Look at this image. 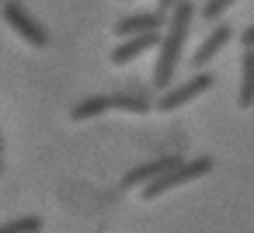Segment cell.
<instances>
[{"label":"cell","instance_id":"obj_7","mask_svg":"<svg viewBox=\"0 0 254 233\" xmlns=\"http://www.w3.org/2000/svg\"><path fill=\"white\" fill-rule=\"evenodd\" d=\"M160 42V32H146V35H132V39H122L112 53V66H126L132 59H139L146 49H157Z\"/></svg>","mask_w":254,"mask_h":233},{"label":"cell","instance_id":"obj_8","mask_svg":"<svg viewBox=\"0 0 254 233\" xmlns=\"http://www.w3.org/2000/svg\"><path fill=\"white\" fill-rule=\"evenodd\" d=\"M178 164V157H160V160H150V164H139V167H129L122 174V188H146L150 181H157L164 171H171Z\"/></svg>","mask_w":254,"mask_h":233},{"label":"cell","instance_id":"obj_9","mask_svg":"<svg viewBox=\"0 0 254 233\" xmlns=\"http://www.w3.org/2000/svg\"><path fill=\"white\" fill-rule=\"evenodd\" d=\"M105 112H108V94H91V98H80L70 108V118L73 122H87V118H98Z\"/></svg>","mask_w":254,"mask_h":233},{"label":"cell","instance_id":"obj_4","mask_svg":"<svg viewBox=\"0 0 254 233\" xmlns=\"http://www.w3.org/2000/svg\"><path fill=\"white\" fill-rule=\"evenodd\" d=\"M212 87V73H205V70H198L191 80H185V84H171L167 91H160V98H157V112H174V108H185L188 101H195L198 94H205Z\"/></svg>","mask_w":254,"mask_h":233},{"label":"cell","instance_id":"obj_15","mask_svg":"<svg viewBox=\"0 0 254 233\" xmlns=\"http://www.w3.org/2000/svg\"><path fill=\"white\" fill-rule=\"evenodd\" d=\"M0 157H4V139H0Z\"/></svg>","mask_w":254,"mask_h":233},{"label":"cell","instance_id":"obj_1","mask_svg":"<svg viewBox=\"0 0 254 233\" xmlns=\"http://www.w3.org/2000/svg\"><path fill=\"white\" fill-rule=\"evenodd\" d=\"M195 21V4L191 0H181V4L167 14L164 21V35L157 42V66H153V87L157 91H167L174 84V73H178V63H181V49H185V39H188V28Z\"/></svg>","mask_w":254,"mask_h":233},{"label":"cell","instance_id":"obj_12","mask_svg":"<svg viewBox=\"0 0 254 233\" xmlns=\"http://www.w3.org/2000/svg\"><path fill=\"white\" fill-rule=\"evenodd\" d=\"M39 230H42L39 216H18V219L0 223V233H39Z\"/></svg>","mask_w":254,"mask_h":233},{"label":"cell","instance_id":"obj_10","mask_svg":"<svg viewBox=\"0 0 254 233\" xmlns=\"http://www.w3.org/2000/svg\"><path fill=\"white\" fill-rule=\"evenodd\" d=\"M240 108H251L254 101V53H244V63H240V94H237Z\"/></svg>","mask_w":254,"mask_h":233},{"label":"cell","instance_id":"obj_14","mask_svg":"<svg viewBox=\"0 0 254 233\" xmlns=\"http://www.w3.org/2000/svg\"><path fill=\"white\" fill-rule=\"evenodd\" d=\"M240 46L251 53V46H254V28H244V32H240Z\"/></svg>","mask_w":254,"mask_h":233},{"label":"cell","instance_id":"obj_13","mask_svg":"<svg viewBox=\"0 0 254 233\" xmlns=\"http://www.w3.org/2000/svg\"><path fill=\"white\" fill-rule=\"evenodd\" d=\"M237 0H205V4L198 7V18L202 21H219L223 14H226V7H233Z\"/></svg>","mask_w":254,"mask_h":233},{"label":"cell","instance_id":"obj_3","mask_svg":"<svg viewBox=\"0 0 254 233\" xmlns=\"http://www.w3.org/2000/svg\"><path fill=\"white\" fill-rule=\"evenodd\" d=\"M0 14H4V25H11V32H14L21 42H28L32 49H46V46H49V32H46V25H42L32 11H25L21 4L7 0Z\"/></svg>","mask_w":254,"mask_h":233},{"label":"cell","instance_id":"obj_5","mask_svg":"<svg viewBox=\"0 0 254 233\" xmlns=\"http://www.w3.org/2000/svg\"><path fill=\"white\" fill-rule=\"evenodd\" d=\"M230 39H233V28H230V25H216V28L202 39V46L188 56L191 70H195V73H198V70H205V66H209V63H212V59L226 49V42H230Z\"/></svg>","mask_w":254,"mask_h":233},{"label":"cell","instance_id":"obj_11","mask_svg":"<svg viewBox=\"0 0 254 233\" xmlns=\"http://www.w3.org/2000/svg\"><path fill=\"white\" fill-rule=\"evenodd\" d=\"M108 108H119V112L143 115V112H150L153 105L146 101V94H108Z\"/></svg>","mask_w":254,"mask_h":233},{"label":"cell","instance_id":"obj_2","mask_svg":"<svg viewBox=\"0 0 254 233\" xmlns=\"http://www.w3.org/2000/svg\"><path fill=\"white\" fill-rule=\"evenodd\" d=\"M212 171V157H198V160H178L171 171H164L157 181H150L146 188H139V198H157L171 188H181V184H191L198 177H205Z\"/></svg>","mask_w":254,"mask_h":233},{"label":"cell","instance_id":"obj_6","mask_svg":"<svg viewBox=\"0 0 254 233\" xmlns=\"http://www.w3.org/2000/svg\"><path fill=\"white\" fill-rule=\"evenodd\" d=\"M164 14L157 11H139V14H129L122 21H115V35L119 39H132V35H146V32H160L164 28Z\"/></svg>","mask_w":254,"mask_h":233}]
</instances>
